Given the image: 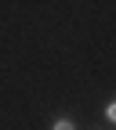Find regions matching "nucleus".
<instances>
[{
  "instance_id": "2",
  "label": "nucleus",
  "mask_w": 116,
  "mask_h": 130,
  "mask_svg": "<svg viewBox=\"0 0 116 130\" xmlns=\"http://www.w3.org/2000/svg\"><path fill=\"white\" fill-rule=\"evenodd\" d=\"M105 119L116 126V101H109V105H105Z\"/></svg>"
},
{
  "instance_id": "1",
  "label": "nucleus",
  "mask_w": 116,
  "mask_h": 130,
  "mask_svg": "<svg viewBox=\"0 0 116 130\" xmlns=\"http://www.w3.org/2000/svg\"><path fill=\"white\" fill-rule=\"evenodd\" d=\"M51 130H76V123H73L69 116H58V119L51 123Z\"/></svg>"
}]
</instances>
